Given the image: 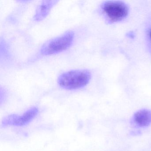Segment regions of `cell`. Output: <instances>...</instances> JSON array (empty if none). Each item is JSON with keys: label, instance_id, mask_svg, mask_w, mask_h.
Wrapping results in <instances>:
<instances>
[{"label": "cell", "instance_id": "cell-3", "mask_svg": "<svg viewBox=\"0 0 151 151\" xmlns=\"http://www.w3.org/2000/svg\"><path fill=\"white\" fill-rule=\"evenodd\" d=\"M101 8L112 22H120L125 19L129 14V7L123 1H110L104 2Z\"/></svg>", "mask_w": 151, "mask_h": 151}, {"label": "cell", "instance_id": "cell-6", "mask_svg": "<svg viewBox=\"0 0 151 151\" xmlns=\"http://www.w3.org/2000/svg\"><path fill=\"white\" fill-rule=\"evenodd\" d=\"M134 123L139 127H146L151 124V111L142 109L135 113L133 116Z\"/></svg>", "mask_w": 151, "mask_h": 151}, {"label": "cell", "instance_id": "cell-4", "mask_svg": "<svg viewBox=\"0 0 151 151\" xmlns=\"http://www.w3.org/2000/svg\"><path fill=\"white\" fill-rule=\"evenodd\" d=\"M38 109L32 108L21 116L11 114L5 117L2 121L4 127L9 126H22L30 122L38 114Z\"/></svg>", "mask_w": 151, "mask_h": 151}, {"label": "cell", "instance_id": "cell-5", "mask_svg": "<svg viewBox=\"0 0 151 151\" xmlns=\"http://www.w3.org/2000/svg\"><path fill=\"white\" fill-rule=\"evenodd\" d=\"M58 1H44L37 8L34 17L35 21L39 22L45 19L52 8L58 3Z\"/></svg>", "mask_w": 151, "mask_h": 151}, {"label": "cell", "instance_id": "cell-7", "mask_svg": "<svg viewBox=\"0 0 151 151\" xmlns=\"http://www.w3.org/2000/svg\"><path fill=\"white\" fill-rule=\"evenodd\" d=\"M149 37H150L151 38V29L150 30V32H149Z\"/></svg>", "mask_w": 151, "mask_h": 151}, {"label": "cell", "instance_id": "cell-2", "mask_svg": "<svg viewBox=\"0 0 151 151\" xmlns=\"http://www.w3.org/2000/svg\"><path fill=\"white\" fill-rule=\"evenodd\" d=\"M74 38L73 32H67L44 44L40 49V53L44 55H49L63 52L71 45Z\"/></svg>", "mask_w": 151, "mask_h": 151}, {"label": "cell", "instance_id": "cell-1", "mask_svg": "<svg viewBox=\"0 0 151 151\" xmlns=\"http://www.w3.org/2000/svg\"><path fill=\"white\" fill-rule=\"evenodd\" d=\"M91 79V73L86 70H70L61 75L58 83L62 88L75 90L86 86Z\"/></svg>", "mask_w": 151, "mask_h": 151}]
</instances>
